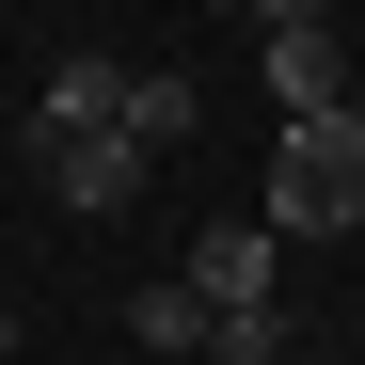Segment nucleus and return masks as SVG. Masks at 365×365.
<instances>
[{
  "label": "nucleus",
  "instance_id": "obj_3",
  "mask_svg": "<svg viewBox=\"0 0 365 365\" xmlns=\"http://www.w3.org/2000/svg\"><path fill=\"white\" fill-rule=\"evenodd\" d=\"M270 270H286L270 222H207L191 255H175V286H191V302H270Z\"/></svg>",
  "mask_w": 365,
  "mask_h": 365
},
{
  "label": "nucleus",
  "instance_id": "obj_8",
  "mask_svg": "<svg viewBox=\"0 0 365 365\" xmlns=\"http://www.w3.org/2000/svg\"><path fill=\"white\" fill-rule=\"evenodd\" d=\"M0 365H16V302H0Z\"/></svg>",
  "mask_w": 365,
  "mask_h": 365
},
{
  "label": "nucleus",
  "instance_id": "obj_7",
  "mask_svg": "<svg viewBox=\"0 0 365 365\" xmlns=\"http://www.w3.org/2000/svg\"><path fill=\"white\" fill-rule=\"evenodd\" d=\"M191 365H286V302H207V349Z\"/></svg>",
  "mask_w": 365,
  "mask_h": 365
},
{
  "label": "nucleus",
  "instance_id": "obj_4",
  "mask_svg": "<svg viewBox=\"0 0 365 365\" xmlns=\"http://www.w3.org/2000/svg\"><path fill=\"white\" fill-rule=\"evenodd\" d=\"M111 128H128L143 159H175V143H191V80H175V64H128V96H111Z\"/></svg>",
  "mask_w": 365,
  "mask_h": 365
},
{
  "label": "nucleus",
  "instance_id": "obj_1",
  "mask_svg": "<svg viewBox=\"0 0 365 365\" xmlns=\"http://www.w3.org/2000/svg\"><path fill=\"white\" fill-rule=\"evenodd\" d=\"M270 238H365V111H286V143H270V191H255Z\"/></svg>",
  "mask_w": 365,
  "mask_h": 365
},
{
  "label": "nucleus",
  "instance_id": "obj_9",
  "mask_svg": "<svg viewBox=\"0 0 365 365\" xmlns=\"http://www.w3.org/2000/svg\"><path fill=\"white\" fill-rule=\"evenodd\" d=\"M334 16H365V0H334Z\"/></svg>",
  "mask_w": 365,
  "mask_h": 365
},
{
  "label": "nucleus",
  "instance_id": "obj_10",
  "mask_svg": "<svg viewBox=\"0 0 365 365\" xmlns=\"http://www.w3.org/2000/svg\"><path fill=\"white\" fill-rule=\"evenodd\" d=\"M222 16H238V0H222Z\"/></svg>",
  "mask_w": 365,
  "mask_h": 365
},
{
  "label": "nucleus",
  "instance_id": "obj_6",
  "mask_svg": "<svg viewBox=\"0 0 365 365\" xmlns=\"http://www.w3.org/2000/svg\"><path fill=\"white\" fill-rule=\"evenodd\" d=\"M128 349H143V365H191V349H207V302H191V286H143V302H128Z\"/></svg>",
  "mask_w": 365,
  "mask_h": 365
},
{
  "label": "nucleus",
  "instance_id": "obj_5",
  "mask_svg": "<svg viewBox=\"0 0 365 365\" xmlns=\"http://www.w3.org/2000/svg\"><path fill=\"white\" fill-rule=\"evenodd\" d=\"M111 96H128V64H111V48H64V64H48V111H32V128H111Z\"/></svg>",
  "mask_w": 365,
  "mask_h": 365
},
{
  "label": "nucleus",
  "instance_id": "obj_2",
  "mask_svg": "<svg viewBox=\"0 0 365 365\" xmlns=\"http://www.w3.org/2000/svg\"><path fill=\"white\" fill-rule=\"evenodd\" d=\"M32 159H48V191H64L80 222H111V207H143V175H159V159H143L128 128H32Z\"/></svg>",
  "mask_w": 365,
  "mask_h": 365
}]
</instances>
